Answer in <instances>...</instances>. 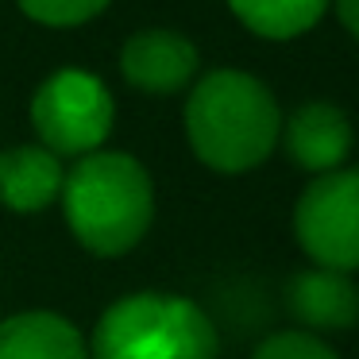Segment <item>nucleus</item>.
<instances>
[{
	"label": "nucleus",
	"instance_id": "obj_10",
	"mask_svg": "<svg viewBox=\"0 0 359 359\" xmlns=\"http://www.w3.org/2000/svg\"><path fill=\"white\" fill-rule=\"evenodd\" d=\"M0 359H89V336L55 309H24L0 320Z\"/></svg>",
	"mask_w": 359,
	"mask_h": 359
},
{
	"label": "nucleus",
	"instance_id": "obj_8",
	"mask_svg": "<svg viewBox=\"0 0 359 359\" xmlns=\"http://www.w3.org/2000/svg\"><path fill=\"white\" fill-rule=\"evenodd\" d=\"M286 309L313 336H340L359 325V286L351 274L305 266L286 282Z\"/></svg>",
	"mask_w": 359,
	"mask_h": 359
},
{
	"label": "nucleus",
	"instance_id": "obj_1",
	"mask_svg": "<svg viewBox=\"0 0 359 359\" xmlns=\"http://www.w3.org/2000/svg\"><path fill=\"white\" fill-rule=\"evenodd\" d=\"M186 143L212 174H251L274 155L282 135V104L251 70L220 66L197 74L182 109Z\"/></svg>",
	"mask_w": 359,
	"mask_h": 359
},
{
	"label": "nucleus",
	"instance_id": "obj_6",
	"mask_svg": "<svg viewBox=\"0 0 359 359\" xmlns=\"http://www.w3.org/2000/svg\"><path fill=\"white\" fill-rule=\"evenodd\" d=\"M201 74V50L170 27H143L120 47V78L147 97L186 93Z\"/></svg>",
	"mask_w": 359,
	"mask_h": 359
},
{
	"label": "nucleus",
	"instance_id": "obj_4",
	"mask_svg": "<svg viewBox=\"0 0 359 359\" xmlns=\"http://www.w3.org/2000/svg\"><path fill=\"white\" fill-rule=\"evenodd\" d=\"M27 120H32L39 147H47L62 163L66 158L78 163L109 143L112 124H116V101L101 74L62 66L35 86Z\"/></svg>",
	"mask_w": 359,
	"mask_h": 359
},
{
	"label": "nucleus",
	"instance_id": "obj_3",
	"mask_svg": "<svg viewBox=\"0 0 359 359\" xmlns=\"http://www.w3.org/2000/svg\"><path fill=\"white\" fill-rule=\"evenodd\" d=\"M89 359H220V332L194 297L135 290L97 317Z\"/></svg>",
	"mask_w": 359,
	"mask_h": 359
},
{
	"label": "nucleus",
	"instance_id": "obj_2",
	"mask_svg": "<svg viewBox=\"0 0 359 359\" xmlns=\"http://www.w3.org/2000/svg\"><path fill=\"white\" fill-rule=\"evenodd\" d=\"M58 209L89 255L120 259L140 248L155 224V178L135 155L101 147L66 166Z\"/></svg>",
	"mask_w": 359,
	"mask_h": 359
},
{
	"label": "nucleus",
	"instance_id": "obj_15",
	"mask_svg": "<svg viewBox=\"0 0 359 359\" xmlns=\"http://www.w3.org/2000/svg\"><path fill=\"white\" fill-rule=\"evenodd\" d=\"M0 320H4V317H0Z\"/></svg>",
	"mask_w": 359,
	"mask_h": 359
},
{
	"label": "nucleus",
	"instance_id": "obj_13",
	"mask_svg": "<svg viewBox=\"0 0 359 359\" xmlns=\"http://www.w3.org/2000/svg\"><path fill=\"white\" fill-rule=\"evenodd\" d=\"M251 359H340V351L305 328H278L251 351Z\"/></svg>",
	"mask_w": 359,
	"mask_h": 359
},
{
	"label": "nucleus",
	"instance_id": "obj_12",
	"mask_svg": "<svg viewBox=\"0 0 359 359\" xmlns=\"http://www.w3.org/2000/svg\"><path fill=\"white\" fill-rule=\"evenodd\" d=\"M32 24L55 27V32H70V27H86L97 20L112 0H16Z\"/></svg>",
	"mask_w": 359,
	"mask_h": 359
},
{
	"label": "nucleus",
	"instance_id": "obj_14",
	"mask_svg": "<svg viewBox=\"0 0 359 359\" xmlns=\"http://www.w3.org/2000/svg\"><path fill=\"white\" fill-rule=\"evenodd\" d=\"M332 8H336V20H340V27L359 43V0H332Z\"/></svg>",
	"mask_w": 359,
	"mask_h": 359
},
{
	"label": "nucleus",
	"instance_id": "obj_9",
	"mask_svg": "<svg viewBox=\"0 0 359 359\" xmlns=\"http://www.w3.org/2000/svg\"><path fill=\"white\" fill-rule=\"evenodd\" d=\"M66 163L39 143H16L0 151V205L20 217L58 205Z\"/></svg>",
	"mask_w": 359,
	"mask_h": 359
},
{
	"label": "nucleus",
	"instance_id": "obj_7",
	"mask_svg": "<svg viewBox=\"0 0 359 359\" xmlns=\"http://www.w3.org/2000/svg\"><path fill=\"white\" fill-rule=\"evenodd\" d=\"M278 147L290 155V163L305 174H332L348 166V155L355 147L351 116L332 101H305L290 116H282Z\"/></svg>",
	"mask_w": 359,
	"mask_h": 359
},
{
	"label": "nucleus",
	"instance_id": "obj_11",
	"mask_svg": "<svg viewBox=\"0 0 359 359\" xmlns=\"http://www.w3.org/2000/svg\"><path fill=\"white\" fill-rule=\"evenodd\" d=\"M228 8L251 35L290 43L309 35L328 16L332 0H228Z\"/></svg>",
	"mask_w": 359,
	"mask_h": 359
},
{
	"label": "nucleus",
	"instance_id": "obj_5",
	"mask_svg": "<svg viewBox=\"0 0 359 359\" xmlns=\"http://www.w3.org/2000/svg\"><path fill=\"white\" fill-rule=\"evenodd\" d=\"M294 240L313 266L359 274V166L305 182L294 201Z\"/></svg>",
	"mask_w": 359,
	"mask_h": 359
}]
</instances>
